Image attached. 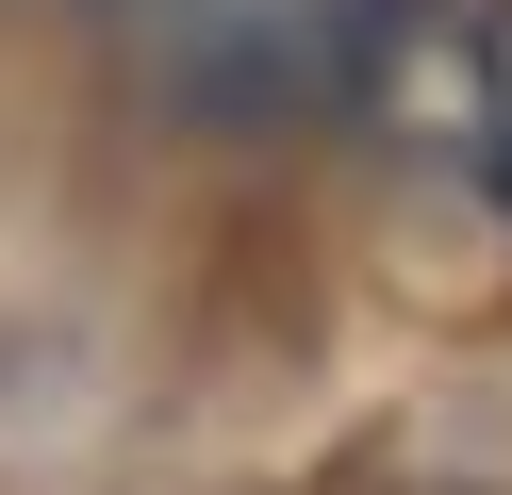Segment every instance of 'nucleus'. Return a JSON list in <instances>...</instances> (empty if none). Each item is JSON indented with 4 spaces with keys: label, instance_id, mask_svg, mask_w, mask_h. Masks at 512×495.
I'll use <instances>...</instances> for the list:
<instances>
[{
    "label": "nucleus",
    "instance_id": "1",
    "mask_svg": "<svg viewBox=\"0 0 512 495\" xmlns=\"http://www.w3.org/2000/svg\"><path fill=\"white\" fill-rule=\"evenodd\" d=\"M116 17L182 116H281V99H331L397 33V0H116Z\"/></svg>",
    "mask_w": 512,
    "mask_h": 495
},
{
    "label": "nucleus",
    "instance_id": "2",
    "mask_svg": "<svg viewBox=\"0 0 512 495\" xmlns=\"http://www.w3.org/2000/svg\"><path fill=\"white\" fill-rule=\"evenodd\" d=\"M430 116H446V149L479 165V198L512 215V0L446 33V99H430Z\"/></svg>",
    "mask_w": 512,
    "mask_h": 495
}]
</instances>
